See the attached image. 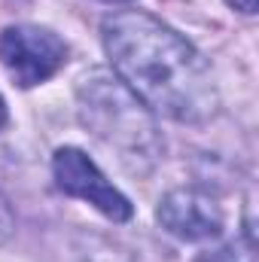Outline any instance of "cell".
<instances>
[{
    "label": "cell",
    "mask_w": 259,
    "mask_h": 262,
    "mask_svg": "<svg viewBox=\"0 0 259 262\" xmlns=\"http://www.w3.org/2000/svg\"><path fill=\"white\" fill-rule=\"evenodd\" d=\"M113 73L153 110L201 125L217 116L220 92L210 64L192 43L143 9H119L101 25Z\"/></svg>",
    "instance_id": "1"
},
{
    "label": "cell",
    "mask_w": 259,
    "mask_h": 262,
    "mask_svg": "<svg viewBox=\"0 0 259 262\" xmlns=\"http://www.w3.org/2000/svg\"><path fill=\"white\" fill-rule=\"evenodd\" d=\"M76 110L79 122L110 152H116L125 171L143 177L159 165L165 143L156 116L113 70L92 67L79 76Z\"/></svg>",
    "instance_id": "2"
},
{
    "label": "cell",
    "mask_w": 259,
    "mask_h": 262,
    "mask_svg": "<svg viewBox=\"0 0 259 262\" xmlns=\"http://www.w3.org/2000/svg\"><path fill=\"white\" fill-rule=\"evenodd\" d=\"M0 61L15 85L31 89L64 67L67 43L40 25H9L0 34Z\"/></svg>",
    "instance_id": "3"
},
{
    "label": "cell",
    "mask_w": 259,
    "mask_h": 262,
    "mask_svg": "<svg viewBox=\"0 0 259 262\" xmlns=\"http://www.w3.org/2000/svg\"><path fill=\"white\" fill-rule=\"evenodd\" d=\"M52 174H55V183H58L61 192L89 201L107 220H113V223L131 220V213H134L131 201L101 174V168L82 149H76V146L55 149V156H52Z\"/></svg>",
    "instance_id": "4"
},
{
    "label": "cell",
    "mask_w": 259,
    "mask_h": 262,
    "mask_svg": "<svg viewBox=\"0 0 259 262\" xmlns=\"http://www.w3.org/2000/svg\"><path fill=\"white\" fill-rule=\"evenodd\" d=\"M156 216L162 229L180 241H207L223 232V210L217 198H210L195 186L171 189L159 201Z\"/></svg>",
    "instance_id": "5"
},
{
    "label": "cell",
    "mask_w": 259,
    "mask_h": 262,
    "mask_svg": "<svg viewBox=\"0 0 259 262\" xmlns=\"http://www.w3.org/2000/svg\"><path fill=\"white\" fill-rule=\"evenodd\" d=\"M207 262H256L253 238H244V241H232V244H226L223 250H217Z\"/></svg>",
    "instance_id": "6"
},
{
    "label": "cell",
    "mask_w": 259,
    "mask_h": 262,
    "mask_svg": "<svg viewBox=\"0 0 259 262\" xmlns=\"http://www.w3.org/2000/svg\"><path fill=\"white\" fill-rule=\"evenodd\" d=\"M15 232V213L9 207V198L0 192V244H6Z\"/></svg>",
    "instance_id": "7"
},
{
    "label": "cell",
    "mask_w": 259,
    "mask_h": 262,
    "mask_svg": "<svg viewBox=\"0 0 259 262\" xmlns=\"http://www.w3.org/2000/svg\"><path fill=\"white\" fill-rule=\"evenodd\" d=\"M229 6H235L238 12H244V15H253L256 12V0H226Z\"/></svg>",
    "instance_id": "8"
},
{
    "label": "cell",
    "mask_w": 259,
    "mask_h": 262,
    "mask_svg": "<svg viewBox=\"0 0 259 262\" xmlns=\"http://www.w3.org/2000/svg\"><path fill=\"white\" fill-rule=\"evenodd\" d=\"M6 125V104H3V98H0V131Z\"/></svg>",
    "instance_id": "9"
},
{
    "label": "cell",
    "mask_w": 259,
    "mask_h": 262,
    "mask_svg": "<svg viewBox=\"0 0 259 262\" xmlns=\"http://www.w3.org/2000/svg\"><path fill=\"white\" fill-rule=\"evenodd\" d=\"M104 3H128V0H104Z\"/></svg>",
    "instance_id": "10"
}]
</instances>
